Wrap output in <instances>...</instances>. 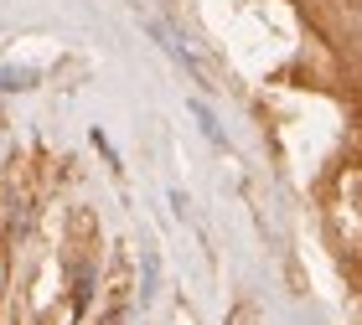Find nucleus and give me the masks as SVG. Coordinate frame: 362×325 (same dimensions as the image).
Returning a JSON list of instances; mask_svg holds the SVG:
<instances>
[]
</instances>
